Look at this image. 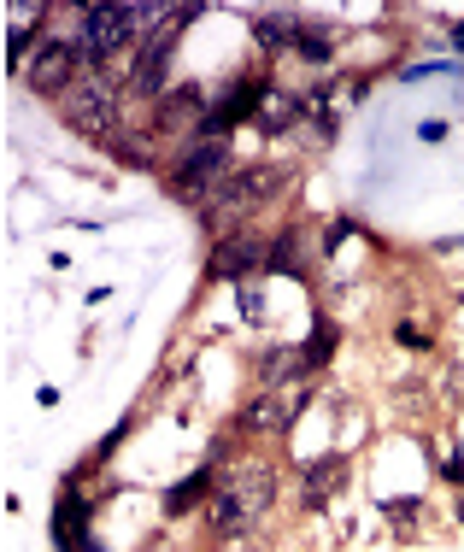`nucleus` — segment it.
Wrapping results in <instances>:
<instances>
[{"label":"nucleus","instance_id":"f257e3e1","mask_svg":"<svg viewBox=\"0 0 464 552\" xmlns=\"http://www.w3.org/2000/svg\"><path fill=\"white\" fill-rule=\"evenodd\" d=\"M271 500H277V470L271 464H241L224 488H212V529L241 535V529H253L265 517Z\"/></svg>","mask_w":464,"mask_h":552},{"label":"nucleus","instance_id":"f03ea898","mask_svg":"<svg viewBox=\"0 0 464 552\" xmlns=\"http://www.w3.org/2000/svg\"><path fill=\"white\" fill-rule=\"evenodd\" d=\"M59 106H65V124H71L77 136L112 141L118 136V118H124V89H118V77H106V71H83L71 89L59 94Z\"/></svg>","mask_w":464,"mask_h":552},{"label":"nucleus","instance_id":"7ed1b4c3","mask_svg":"<svg viewBox=\"0 0 464 552\" xmlns=\"http://www.w3.org/2000/svg\"><path fill=\"white\" fill-rule=\"evenodd\" d=\"M188 18H200V6H177V18L171 24H159V30H147L136 42V59H130V89L141 94V100H165V77H171V53H177V42H183V24Z\"/></svg>","mask_w":464,"mask_h":552},{"label":"nucleus","instance_id":"20e7f679","mask_svg":"<svg viewBox=\"0 0 464 552\" xmlns=\"http://www.w3.org/2000/svg\"><path fill=\"white\" fill-rule=\"evenodd\" d=\"M224 177H230V141H194L171 171V194L188 206H206Z\"/></svg>","mask_w":464,"mask_h":552},{"label":"nucleus","instance_id":"39448f33","mask_svg":"<svg viewBox=\"0 0 464 552\" xmlns=\"http://www.w3.org/2000/svg\"><path fill=\"white\" fill-rule=\"evenodd\" d=\"M124 42H141V6H89L83 24H77V53L100 65L112 59Z\"/></svg>","mask_w":464,"mask_h":552},{"label":"nucleus","instance_id":"423d86ee","mask_svg":"<svg viewBox=\"0 0 464 552\" xmlns=\"http://www.w3.org/2000/svg\"><path fill=\"white\" fill-rule=\"evenodd\" d=\"M83 53H77V42H65V36H42V47H36V59H30V89L36 94H65L83 71Z\"/></svg>","mask_w":464,"mask_h":552},{"label":"nucleus","instance_id":"0eeeda50","mask_svg":"<svg viewBox=\"0 0 464 552\" xmlns=\"http://www.w3.org/2000/svg\"><path fill=\"white\" fill-rule=\"evenodd\" d=\"M265 259H271V247H265L259 235L235 230V235H224V241L212 247V265H206V276H212V282H247V271H259Z\"/></svg>","mask_w":464,"mask_h":552},{"label":"nucleus","instance_id":"6e6552de","mask_svg":"<svg viewBox=\"0 0 464 552\" xmlns=\"http://www.w3.org/2000/svg\"><path fill=\"white\" fill-rule=\"evenodd\" d=\"M177 124H194V136H200V124H206V112H200V83H177V89L153 106V136H171Z\"/></svg>","mask_w":464,"mask_h":552},{"label":"nucleus","instance_id":"1a4fd4ad","mask_svg":"<svg viewBox=\"0 0 464 552\" xmlns=\"http://www.w3.org/2000/svg\"><path fill=\"white\" fill-rule=\"evenodd\" d=\"M294 423V400L282 394V388H265L247 412H241V429H253V435H271V429H288Z\"/></svg>","mask_w":464,"mask_h":552},{"label":"nucleus","instance_id":"9d476101","mask_svg":"<svg viewBox=\"0 0 464 552\" xmlns=\"http://www.w3.org/2000/svg\"><path fill=\"white\" fill-rule=\"evenodd\" d=\"M306 370H312L306 347H271V353L259 359V382H265V388H288V382H300Z\"/></svg>","mask_w":464,"mask_h":552},{"label":"nucleus","instance_id":"9b49d317","mask_svg":"<svg viewBox=\"0 0 464 552\" xmlns=\"http://www.w3.org/2000/svg\"><path fill=\"white\" fill-rule=\"evenodd\" d=\"M341 476H347V459H324L306 470V494H300V506L306 511H324V500L341 488Z\"/></svg>","mask_w":464,"mask_h":552},{"label":"nucleus","instance_id":"f8f14e48","mask_svg":"<svg viewBox=\"0 0 464 552\" xmlns=\"http://www.w3.org/2000/svg\"><path fill=\"white\" fill-rule=\"evenodd\" d=\"M306 112V100H294V94H265V106H259V130L265 136H282V130H294V118Z\"/></svg>","mask_w":464,"mask_h":552},{"label":"nucleus","instance_id":"ddd939ff","mask_svg":"<svg viewBox=\"0 0 464 552\" xmlns=\"http://www.w3.org/2000/svg\"><path fill=\"white\" fill-rule=\"evenodd\" d=\"M206 494H212V464H206V470H194L188 482H177V488L165 494V517H183V511H194Z\"/></svg>","mask_w":464,"mask_h":552},{"label":"nucleus","instance_id":"4468645a","mask_svg":"<svg viewBox=\"0 0 464 552\" xmlns=\"http://www.w3.org/2000/svg\"><path fill=\"white\" fill-rule=\"evenodd\" d=\"M253 36H259L265 53H277V47H294L300 30H294V18H288V12H277V18H259V30H253Z\"/></svg>","mask_w":464,"mask_h":552},{"label":"nucleus","instance_id":"2eb2a0df","mask_svg":"<svg viewBox=\"0 0 464 552\" xmlns=\"http://www.w3.org/2000/svg\"><path fill=\"white\" fill-rule=\"evenodd\" d=\"M294 47H300V59L324 65L329 53H335V36H329V30H300V36H294Z\"/></svg>","mask_w":464,"mask_h":552},{"label":"nucleus","instance_id":"dca6fc26","mask_svg":"<svg viewBox=\"0 0 464 552\" xmlns=\"http://www.w3.org/2000/svg\"><path fill=\"white\" fill-rule=\"evenodd\" d=\"M329 353H335V323H318V329H312V341H306V359H312V370H324Z\"/></svg>","mask_w":464,"mask_h":552},{"label":"nucleus","instance_id":"f3484780","mask_svg":"<svg viewBox=\"0 0 464 552\" xmlns=\"http://www.w3.org/2000/svg\"><path fill=\"white\" fill-rule=\"evenodd\" d=\"M382 511H388V517H394L400 529H412V517H418V511H423V500H388V506H382Z\"/></svg>","mask_w":464,"mask_h":552},{"label":"nucleus","instance_id":"a211bd4d","mask_svg":"<svg viewBox=\"0 0 464 552\" xmlns=\"http://www.w3.org/2000/svg\"><path fill=\"white\" fill-rule=\"evenodd\" d=\"M241 312H247V323H259V318H265V300H259V288H253V282L241 288Z\"/></svg>","mask_w":464,"mask_h":552},{"label":"nucleus","instance_id":"6ab92c4d","mask_svg":"<svg viewBox=\"0 0 464 552\" xmlns=\"http://www.w3.org/2000/svg\"><path fill=\"white\" fill-rule=\"evenodd\" d=\"M394 335H400V347H429V335H423V329H412V323H400V329H394Z\"/></svg>","mask_w":464,"mask_h":552},{"label":"nucleus","instance_id":"aec40b11","mask_svg":"<svg viewBox=\"0 0 464 552\" xmlns=\"http://www.w3.org/2000/svg\"><path fill=\"white\" fill-rule=\"evenodd\" d=\"M441 476H447V482H464V453H459V459H447V464H441Z\"/></svg>","mask_w":464,"mask_h":552},{"label":"nucleus","instance_id":"412c9836","mask_svg":"<svg viewBox=\"0 0 464 552\" xmlns=\"http://www.w3.org/2000/svg\"><path fill=\"white\" fill-rule=\"evenodd\" d=\"M453 47H459V53H464V24H459V30H453Z\"/></svg>","mask_w":464,"mask_h":552},{"label":"nucleus","instance_id":"4be33fe9","mask_svg":"<svg viewBox=\"0 0 464 552\" xmlns=\"http://www.w3.org/2000/svg\"><path fill=\"white\" fill-rule=\"evenodd\" d=\"M459 523H464V506H459Z\"/></svg>","mask_w":464,"mask_h":552}]
</instances>
